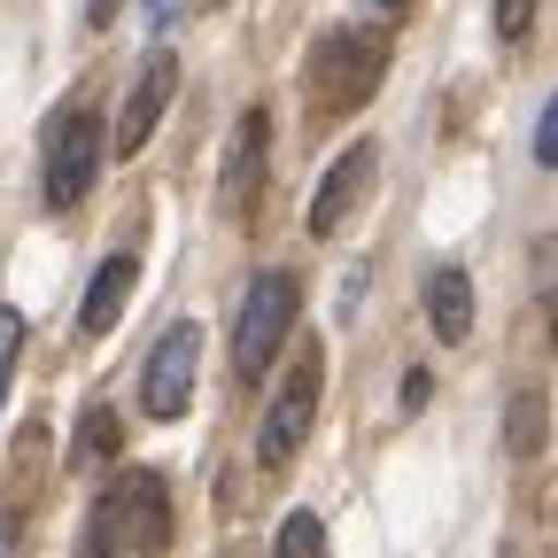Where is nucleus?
I'll use <instances>...</instances> for the list:
<instances>
[{"label":"nucleus","mask_w":558,"mask_h":558,"mask_svg":"<svg viewBox=\"0 0 558 558\" xmlns=\"http://www.w3.org/2000/svg\"><path fill=\"white\" fill-rule=\"evenodd\" d=\"M194 373H202V326H163V341L148 349V373H140V411L148 418H186L194 403Z\"/></svg>","instance_id":"nucleus-6"},{"label":"nucleus","mask_w":558,"mask_h":558,"mask_svg":"<svg viewBox=\"0 0 558 558\" xmlns=\"http://www.w3.org/2000/svg\"><path fill=\"white\" fill-rule=\"evenodd\" d=\"M279 550H326V520L318 512H295L288 527H279Z\"/></svg>","instance_id":"nucleus-14"},{"label":"nucleus","mask_w":558,"mask_h":558,"mask_svg":"<svg viewBox=\"0 0 558 558\" xmlns=\"http://www.w3.org/2000/svg\"><path fill=\"white\" fill-rule=\"evenodd\" d=\"M16 349H24V318L0 311V403H9V373H16Z\"/></svg>","instance_id":"nucleus-15"},{"label":"nucleus","mask_w":558,"mask_h":558,"mask_svg":"<svg viewBox=\"0 0 558 558\" xmlns=\"http://www.w3.org/2000/svg\"><path fill=\"white\" fill-rule=\"evenodd\" d=\"M86 550L94 558H156V550H171V497H163V481L148 465L117 473L101 497H94Z\"/></svg>","instance_id":"nucleus-2"},{"label":"nucleus","mask_w":558,"mask_h":558,"mask_svg":"<svg viewBox=\"0 0 558 558\" xmlns=\"http://www.w3.org/2000/svg\"><path fill=\"white\" fill-rule=\"evenodd\" d=\"M171 94H179V54L156 47L148 62H140V78H132L124 109H117V156H140V148H148L156 124H163V109H171Z\"/></svg>","instance_id":"nucleus-9"},{"label":"nucleus","mask_w":558,"mask_h":558,"mask_svg":"<svg viewBox=\"0 0 558 558\" xmlns=\"http://www.w3.org/2000/svg\"><path fill=\"white\" fill-rule=\"evenodd\" d=\"M117 9H124V0H86V24L101 32V24H117Z\"/></svg>","instance_id":"nucleus-19"},{"label":"nucleus","mask_w":558,"mask_h":558,"mask_svg":"<svg viewBox=\"0 0 558 558\" xmlns=\"http://www.w3.org/2000/svg\"><path fill=\"white\" fill-rule=\"evenodd\" d=\"M318 388H326V349H318V341H303V349H295V365H288V380H279V388H271V403H264L256 465H288V458L303 450L311 418H318Z\"/></svg>","instance_id":"nucleus-4"},{"label":"nucleus","mask_w":558,"mask_h":558,"mask_svg":"<svg viewBox=\"0 0 558 558\" xmlns=\"http://www.w3.org/2000/svg\"><path fill=\"white\" fill-rule=\"evenodd\" d=\"M70 458H78V465H86V458H117V411H109V403H94V411L78 418V450H70Z\"/></svg>","instance_id":"nucleus-13"},{"label":"nucleus","mask_w":558,"mask_h":558,"mask_svg":"<svg viewBox=\"0 0 558 558\" xmlns=\"http://www.w3.org/2000/svg\"><path fill=\"white\" fill-rule=\"evenodd\" d=\"M427 326H435L442 341H465V333H473V279H465L458 264H442V271L427 279Z\"/></svg>","instance_id":"nucleus-11"},{"label":"nucleus","mask_w":558,"mask_h":558,"mask_svg":"<svg viewBox=\"0 0 558 558\" xmlns=\"http://www.w3.org/2000/svg\"><path fill=\"white\" fill-rule=\"evenodd\" d=\"M543 418H550V411H543V388H535V380H520V388H512V403H505V450H512L520 465L543 450Z\"/></svg>","instance_id":"nucleus-12"},{"label":"nucleus","mask_w":558,"mask_h":558,"mask_svg":"<svg viewBox=\"0 0 558 558\" xmlns=\"http://www.w3.org/2000/svg\"><path fill=\"white\" fill-rule=\"evenodd\" d=\"M101 179V124L94 109H54L47 117V209H78Z\"/></svg>","instance_id":"nucleus-5"},{"label":"nucleus","mask_w":558,"mask_h":558,"mask_svg":"<svg viewBox=\"0 0 558 558\" xmlns=\"http://www.w3.org/2000/svg\"><path fill=\"white\" fill-rule=\"evenodd\" d=\"M132 279H140V264H132V248H117L94 279H86V303H78V326L86 333H109L117 318H124V295H132Z\"/></svg>","instance_id":"nucleus-10"},{"label":"nucleus","mask_w":558,"mask_h":558,"mask_svg":"<svg viewBox=\"0 0 558 558\" xmlns=\"http://www.w3.org/2000/svg\"><path fill=\"white\" fill-rule=\"evenodd\" d=\"M179 16H186V0H148V24H156V32H171Z\"/></svg>","instance_id":"nucleus-18"},{"label":"nucleus","mask_w":558,"mask_h":558,"mask_svg":"<svg viewBox=\"0 0 558 558\" xmlns=\"http://www.w3.org/2000/svg\"><path fill=\"white\" fill-rule=\"evenodd\" d=\"M303 311V279L295 271H256L248 279V295H241V318H233V373L256 380L271 357H279V341H288Z\"/></svg>","instance_id":"nucleus-3"},{"label":"nucleus","mask_w":558,"mask_h":558,"mask_svg":"<svg viewBox=\"0 0 558 558\" xmlns=\"http://www.w3.org/2000/svg\"><path fill=\"white\" fill-rule=\"evenodd\" d=\"M380 9H403V0H380Z\"/></svg>","instance_id":"nucleus-21"},{"label":"nucleus","mask_w":558,"mask_h":558,"mask_svg":"<svg viewBox=\"0 0 558 558\" xmlns=\"http://www.w3.org/2000/svg\"><path fill=\"white\" fill-rule=\"evenodd\" d=\"M264 163H271V117L264 109H241L233 117V140H226V171H218V202L233 226H256L264 209Z\"/></svg>","instance_id":"nucleus-7"},{"label":"nucleus","mask_w":558,"mask_h":558,"mask_svg":"<svg viewBox=\"0 0 558 558\" xmlns=\"http://www.w3.org/2000/svg\"><path fill=\"white\" fill-rule=\"evenodd\" d=\"M16 535H24V520H16L9 505H0V550H16Z\"/></svg>","instance_id":"nucleus-20"},{"label":"nucleus","mask_w":558,"mask_h":558,"mask_svg":"<svg viewBox=\"0 0 558 558\" xmlns=\"http://www.w3.org/2000/svg\"><path fill=\"white\" fill-rule=\"evenodd\" d=\"M535 163H550L558 171V94L543 101V117H535Z\"/></svg>","instance_id":"nucleus-17"},{"label":"nucleus","mask_w":558,"mask_h":558,"mask_svg":"<svg viewBox=\"0 0 558 558\" xmlns=\"http://www.w3.org/2000/svg\"><path fill=\"white\" fill-rule=\"evenodd\" d=\"M497 32H505V39L520 47V39L535 32V0H497Z\"/></svg>","instance_id":"nucleus-16"},{"label":"nucleus","mask_w":558,"mask_h":558,"mask_svg":"<svg viewBox=\"0 0 558 558\" xmlns=\"http://www.w3.org/2000/svg\"><path fill=\"white\" fill-rule=\"evenodd\" d=\"M373 171H380V148H373V140H349V148L326 163V179H318V194H311V209H303L311 241H333L349 218H357V202H365Z\"/></svg>","instance_id":"nucleus-8"},{"label":"nucleus","mask_w":558,"mask_h":558,"mask_svg":"<svg viewBox=\"0 0 558 558\" xmlns=\"http://www.w3.org/2000/svg\"><path fill=\"white\" fill-rule=\"evenodd\" d=\"M380 78H388V39L365 32V24H333V32H318L311 54H303V109H311L318 124L357 117V109L380 94Z\"/></svg>","instance_id":"nucleus-1"}]
</instances>
